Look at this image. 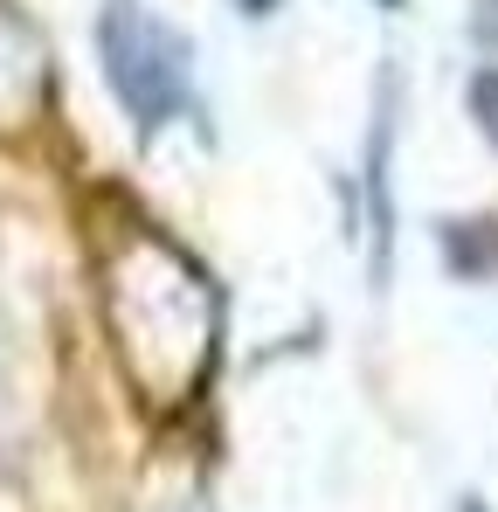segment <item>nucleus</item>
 Masks as SVG:
<instances>
[{
  "label": "nucleus",
  "mask_w": 498,
  "mask_h": 512,
  "mask_svg": "<svg viewBox=\"0 0 498 512\" xmlns=\"http://www.w3.org/2000/svg\"><path fill=\"white\" fill-rule=\"evenodd\" d=\"M457 512H492V506H485V499H464V506H457Z\"/></svg>",
  "instance_id": "423d86ee"
},
{
  "label": "nucleus",
  "mask_w": 498,
  "mask_h": 512,
  "mask_svg": "<svg viewBox=\"0 0 498 512\" xmlns=\"http://www.w3.org/2000/svg\"><path fill=\"white\" fill-rule=\"evenodd\" d=\"M471 42L498 56V0H471Z\"/></svg>",
  "instance_id": "20e7f679"
},
{
  "label": "nucleus",
  "mask_w": 498,
  "mask_h": 512,
  "mask_svg": "<svg viewBox=\"0 0 498 512\" xmlns=\"http://www.w3.org/2000/svg\"><path fill=\"white\" fill-rule=\"evenodd\" d=\"M388 160H395V90L381 84V104H374V139H367V208H374V277H388V250H395V201H388Z\"/></svg>",
  "instance_id": "f03ea898"
},
{
  "label": "nucleus",
  "mask_w": 498,
  "mask_h": 512,
  "mask_svg": "<svg viewBox=\"0 0 498 512\" xmlns=\"http://www.w3.org/2000/svg\"><path fill=\"white\" fill-rule=\"evenodd\" d=\"M236 7H243V14H270L277 0H236Z\"/></svg>",
  "instance_id": "39448f33"
},
{
  "label": "nucleus",
  "mask_w": 498,
  "mask_h": 512,
  "mask_svg": "<svg viewBox=\"0 0 498 512\" xmlns=\"http://www.w3.org/2000/svg\"><path fill=\"white\" fill-rule=\"evenodd\" d=\"M97 63L118 111L132 118L139 139H160L166 125L194 104V56L180 28L160 21L146 0H104L97 14Z\"/></svg>",
  "instance_id": "f257e3e1"
},
{
  "label": "nucleus",
  "mask_w": 498,
  "mask_h": 512,
  "mask_svg": "<svg viewBox=\"0 0 498 512\" xmlns=\"http://www.w3.org/2000/svg\"><path fill=\"white\" fill-rule=\"evenodd\" d=\"M374 7H402V0H374Z\"/></svg>",
  "instance_id": "0eeeda50"
},
{
  "label": "nucleus",
  "mask_w": 498,
  "mask_h": 512,
  "mask_svg": "<svg viewBox=\"0 0 498 512\" xmlns=\"http://www.w3.org/2000/svg\"><path fill=\"white\" fill-rule=\"evenodd\" d=\"M464 111H471V125L485 132V146L498 153V63H485V70L464 84Z\"/></svg>",
  "instance_id": "7ed1b4c3"
}]
</instances>
